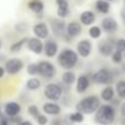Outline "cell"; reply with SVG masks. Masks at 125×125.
I'll list each match as a JSON object with an SVG mask.
<instances>
[{"mask_svg": "<svg viewBox=\"0 0 125 125\" xmlns=\"http://www.w3.org/2000/svg\"><path fill=\"white\" fill-rule=\"evenodd\" d=\"M115 119V111L109 104L100 106V108L96 111L95 114V122L101 125H111L113 124Z\"/></svg>", "mask_w": 125, "mask_h": 125, "instance_id": "obj_1", "label": "cell"}, {"mask_svg": "<svg viewBox=\"0 0 125 125\" xmlns=\"http://www.w3.org/2000/svg\"><path fill=\"white\" fill-rule=\"evenodd\" d=\"M100 98L97 96H87L78 102L77 111L84 114H92L100 108Z\"/></svg>", "mask_w": 125, "mask_h": 125, "instance_id": "obj_2", "label": "cell"}, {"mask_svg": "<svg viewBox=\"0 0 125 125\" xmlns=\"http://www.w3.org/2000/svg\"><path fill=\"white\" fill-rule=\"evenodd\" d=\"M78 62V53L72 49H64L58 55V63L62 68L71 71Z\"/></svg>", "mask_w": 125, "mask_h": 125, "instance_id": "obj_3", "label": "cell"}, {"mask_svg": "<svg viewBox=\"0 0 125 125\" xmlns=\"http://www.w3.org/2000/svg\"><path fill=\"white\" fill-rule=\"evenodd\" d=\"M44 95L50 101H57L62 97V89L57 84H49L44 90Z\"/></svg>", "mask_w": 125, "mask_h": 125, "instance_id": "obj_4", "label": "cell"}, {"mask_svg": "<svg viewBox=\"0 0 125 125\" xmlns=\"http://www.w3.org/2000/svg\"><path fill=\"white\" fill-rule=\"evenodd\" d=\"M113 74L107 68H101L94 74V82L96 84H111L113 82Z\"/></svg>", "mask_w": 125, "mask_h": 125, "instance_id": "obj_5", "label": "cell"}, {"mask_svg": "<svg viewBox=\"0 0 125 125\" xmlns=\"http://www.w3.org/2000/svg\"><path fill=\"white\" fill-rule=\"evenodd\" d=\"M38 67H39V74L44 78H53L56 75V68L51 62L40 61L38 63Z\"/></svg>", "mask_w": 125, "mask_h": 125, "instance_id": "obj_6", "label": "cell"}, {"mask_svg": "<svg viewBox=\"0 0 125 125\" xmlns=\"http://www.w3.org/2000/svg\"><path fill=\"white\" fill-rule=\"evenodd\" d=\"M23 68V62L18 58H10L5 63V71L9 74H17Z\"/></svg>", "mask_w": 125, "mask_h": 125, "instance_id": "obj_7", "label": "cell"}, {"mask_svg": "<svg viewBox=\"0 0 125 125\" xmlns=\"http://www.w3.org/2000/svg\"><path fill=\"white\" fill-rule=\"evenodd\" d=\"M51 29H52L53 34H56L58 37H63L64 34H67V26H66L64 21L61 18H53L51 21Z\"/></svg>", "mask_w": 125, "mask_h": 125, "instance_id": "obj_8", "label": "cell"}, {"mask_svg": "<svg viewBox=\"0 0 125 125\" xmlns=\"http://www.w3.org/2000/svg\"><path fill=\"white\" fill-rule=\"evenodd\" d=\"M27 47H28L29 51H32V52H34L37 55H40L44 51V44L42 42V40L39 38H31V39H28Z\"/></svg>", "mask_w": 125, "mask_h": 125, "instance_id": "obj_9", "label": "cell"}, {"mask_svg": "<svg viewBox=\"0 0 125 125\" xmlns=\"http://www.w3.org/2000/svg\"><path fill=\"white\" fill-rule=\"evenodd\" d=\"M102 29H103L106 33L112 34V33H114V32L118 29V23H117V21H115L114 18H112V17H106V18H103V21H102Z\"/></svg>", "mask_w": 125, "mask_h": 125, "instance_id": "obj_10", "label": "cell"}, {"mask_svg": "<svg viewBox=\"0 0 125 125\" xmlns=\"http://www.w3.org/2000/svg\"><path fill=\"white\" fill-rule=\"evenodd\" d=\"M77 50H78V55H80L82 57H87L90 53H91V50H92V45L91 42L86 39L80 40L77 45Z\"/></svg>", "mask_w": 125, "mask_h": 125, "instance_id": "obj_11", "label": "cell"}, {"mask_svg": "<svg viewBox=\"0 0 125 125\" xmlns=\"http://www.w3.org/2000/svg\"><path fill=\"white\" fill-rule=\"evenodd\" d=\"M33 32H34L35 37L39 38V39H46L49 37V28H47V24L44 23V22L37 23L33 27Z\"/></svg>", "mask_w": 125, "mask_h": 125, "instance_id": "obj_12", "label": "cell"}, {"mask_svg": "<svg viewBox=\"0 0 125 125\" xmlns=\"http://www.w3.org/2000/svg\"><path fill=\"white\" fill-rule=\"evenodd\" d=\"M115 45H113L109 40H103L98 44V52L104 56V57H108L111 55H113V47Z\"/></svg>", "mask_w": 125, "mask_h": 125, "instance_id": "obj_13", "label": "cell"}, {"mask_svg": "<svg viewBox=\"0 0 125 125\" xmlns=\"http://www.w3.org/2000/svg\"><path fill=\"white\" fill-rule=\"evenodd\" d=\"M44 51H45L46 57H53V56H56V53L58 51L57 42H55V40H52V39H49L47 42H45V45H44Z\"/></svg>", "mask_w": 125, "mask_h": 125, "instance_id": "obj_14", "label": "cell"}, {"mask_svg": "<svg viewBox=\"0 0 125 125\" xmlns=\"http://www.w3.org/2000/svg\"><path fill=\"white\" fill-rule=\"evenodd\" d=\"M42 109L46 114H50V115H58L61 113V107L55 103V102H46L44 103L42 106Z\"/></svg>", "mask_w": 125, "mask_h": 125, "instance_id": "obj_15", "label": "cell"}, {"mask_svg": "<svg viewBox=\"0 0 125 125\" xmlns=\"http://www.w3.org/2000/svg\"><path fill=\"white\" fill-rule=\"evenodd\" d=\"M21 112V106L17 102H9L5 106V114L7 117H15L18 115V113Z\"/></svg>", "mask_w": 125, "mask_h": 125, "instance_id": "obj_16", "label": "cell"}, {"mask_svg": "<svg viewBox=\"0 0 125 125\" xmlns=\"http://www.w3.org/2000/svg\"><path fill=\"white\" fill-rule=\"evenodd\" d=\"M82 31H83V28L78 22H71L67 26V35L71 37V38H74V37L79 35L82 33Z\"/></svg>", "mask_w": 125, "mask_h": 125, "instance_id": "obj_17", "label": "cell"}, {"mask_svg": "<svg viewBox=\"0 0 125 125\" xmlns=\"http://www.w3.org/2000/svg\"><path fill=\"white\" fill-rule=\"evenodd\" d=\"M95 20H96V17H95V13L92 11H84L80 15V22L85 26L92 24L95 22Z\"/></svg>", "mask_w": 125, "mask_h": 125, "instance_id": "obj_18", "label": "cell"}, {"mask_svg": "<svg viewBox=\"0 0 125 125\" xmlns=\"http://www.w3.org/2000/svg\"><path fill=\"white\" fill-rule=\"evenodd\" d=\"M89 78L86 77V75H80L79 78H78V80H77V91L78 92H84L87 87H89Z\"/></svg>", "mask_w": 125, "mask_h": 125, "instance_id": "obj_19", "label": "cell"}, {"mask_svg": "<svg viewBox=\"0 0 125 125\" xmlns=\"http://www.w3.org/2000/svg\"><path fill=\"white\" fill-rule=\"evenodd\" d=\"M57 5H58V7H57V16H58L60 18H64V17L68 15V12H69L68 1H67V0H66V1H61V2H58Z\"/></svg>", "mask_w": 125, "mask_h": 125, "instance_id": "obj_20", "label": "cell"}, {"mask_svg": "<svg viewBox=\"0 0 125 125\" xmlns=\"http://www.w3.org/2000/svg\"><path fill=\"white\" fill-rule=\"evenodd\" d=\"M101 98L106 102H109L114 98V89L112 86H106L101 91Z\"/></svg>", "mask_w": 125, "mask_h": 125, "instance_id": "obj_21", "label": "cell"}, {"mask_svg": "<svg viewBox=\"0 0 125 125\" xmlns=\"http://www.w3.org/2000/svg\"><path fill=\"white\" fill-rule=\"evenodd\" d=\"M28 7L32 11H34L35 13H40V12H42V10H44V4H42V1H40V0H31L28 2Z\"/></svg>", "mask_w": 125, "mask_h": 125, "instance_id": "obj_22", "label": "cell"}, {"mask_svg": "<svg viewBox=\"0 0 125 125\" xmlns=\"http://www.w3.org/2000/svg\"><path fill=\"white\" fill-rule=\"evenodd\" d=\"M109 7H111L109 1H107V0H97L96 1V9L101 13H108Z\"/></svg>", "mask_w": 125, "mask_h": 125, "instance_id": "obj_23", "label": "cell"}, {"mask_svg": "<svg viewBox=\"0 0 125 125\" xmlns=\"http://www.w3.org/2000/svg\"><path fill=\"white\" fill-rule=\"evenodd\" d=\"M62 82L64 84H67V85H72L75 82V74L73 72H71V71L64 72L63 75H62Z\"/></svg>", "mask_w": 125, "mask_h": 125, "instance_id": "obj_24", "label": "cell"}, {"mask_svg": "<svg viewBox=\"0 0 125 125\" xmlns=\"http://www.w3.org/2000/svg\"><path fill=\"white\" fill-rule=\"evenodd\" d=\"M27 42H28V38H23V39L16 42L15 44H12V45L10 46V51H11V52H18Z\"/></svg>", "mask_w": 125, "mask_h": 125, "instance_id": "obj_25", "label": "cell"}, {"mask_svg": "<svg viewBox=\"0 0 125 125\" xmlns=\"http://www.w3.org/2000/svg\"><path fill=\"white\" fill-rule=\"evenodd\" d=\"M26 85H27V89H28V90L34 91V90H38V89L40 87V80L37 79V78H31V79L27 82Z\"/></svg>", "mask_w": 125, "mask_h": 125, "instance_id": "obj_26", "label": "cell"}, {"mask_svg": "<svg viewBox=\"0 0 125 125\" xmlns=\"http://www.w3.org/2000/svg\"><path fill=\"white\" fill-rule=\"evenodd\" d=\"M69 119H71V122H73V123H82L84 120V113L82 112H74V113H71V115H69Z\"/></svg>", "mask_w": 125, "mask_h": 125, "instance_id": "obj_27", "label": "cell"}, {"mask_svg": "<svg viewBox=\"0 0 125 125\" xmlns=\"http://www.w3.org/2000/svg\"><path fill=\"white\" fill-rule=\"evenodd\" d=\"M101 33H102V31H101V28H100L98 26H94V27H91V28L89 29V34H90V37H91L92 39L100 38V37H101Z\"/></svg>", "mask_w": 125, "mask_h": 125, "instance_id": "obj_28", "label": "cell"}, {"mask_svg": "<svg viewBox=\"0 0 125 125\" xmlns=\"http://www.w3.org/2000/svg\"><path fill=\"white\" fill-rule=\"evenodd\" d=\"M117 94L120 98H125V80H120L117 84Z\"/></svg>", "mask_w": 125, "mask_h": 125, "instance_id": "obj_29", "label": "cell"}, {"mask_svg": "<svg viewBox=\"0 0 125 125\" xmlns=\"http://www.w3.org/2000/svg\"><path fill=\"white\" fill-rule=\"evenodd\" d=\"M27 72H28L29 75L39 74V67H38V63H31V64L27 67Z\"/></svg>", "mask_w": 125, "mask_h": 125, "instance_id": "obj_30", "label": "cell"}, {"mask_svg": "<svg viewBox=\"0 0 125 125\" xmlns=\"http://www.w3.org/2000/svg\"><path fill=\"white\" fill-rule=\"evenodd\" d=\"M112 60H113L114 63H120L122 60H123V52L122 51H118V50L114 51L113 55H112Z\"/></svg>", "mask_w": 125, "mask_h": 125, "instance_id": "obj_31", "label": "cell"}, {"mask_svg": "<svg viewBox=\"0 0 125 125\" xmlns=\"http://www.w3.org/2000/svg\"><path fill=\"white\" fill-rule=\"evenodd\" d=\"M28 114H29V115H32V117H34V118L37 119V118L39 117V114H40V113H39L38 107L32 104V106H29V107H28Z\"/></svg>", "mask_w": 125, "mask_h": 125, "instance_id": "obj_32", "label": "cell"}, {"mask_svg": "<svg viewBox=\"0 0 125 125\" xmlns=\"http://www.w3.org/2000/svg\"><path fill=\"white\" fill-rule=\"evenodd\" d=\"M115 47H117L118 51L124 52L125 51V39H118L117 42H115Z\"/></svg>", "mask_w": 125, "mask_h": 125, "instance_id": "obj_33", "label": "cell"}, {"mask_svg": "<svg viewBox=\"0 0 125 125\" xmlns=\"http://www.w3.org/2000/svg\"><path fill=\"white\" fill-rule=\"evenodd\" d=\"M37 122H38L39 125H46L47 124V118L42 114H39V117L37 118Z\"/></svg>", "mask_w": 125, "mask_h": 125, "instance_id": "obj_34", "label": "cell"}, {"mask_svg": "<svg viewBox=\"0 0 125 125\" xmlns=\"http://www.w3.org/2000/svg\"><path fill=\"white\" fill-rule=\"evenodd\" d=\"M10 118V123H12V124H21L23 120L18 117V115H15V117H9Z\"/></svg>", "mask_w": 125, "mask_h": 125, "instance_id": "obj_35", "label": "cell"}, {"mask_svg": "<svg viewBox=\"0 0 125 125\" xmlns=\"http://www.w3.org/2000/svg\"><path fill=\"white\" fill-rule=\"evenodd\" d=\"M10 124V122L7 120V118L5 117V115H0V125H9Z\"/></svg>", "mask_w": 125, "mask_h": 125, "instance_id": "obj_36", "label": "cell"}, {"mask_svg": "<svg viewBox=\"0 0 125 125\" xmlns=\"http://www.w3.org/2000/svg\"><path fill=\"white\" fill-rule=\"evenodd\" d=\"M51 125H62V120L58 119V118H56V119H53L51 122Z\"/></svg>", "mask_w": 125, "mask_h": 125, "instance_id": "obj_37", "label": "cell"}, {"mask_svg": "<svg viewBox=\"0 0 125 125\" xmlns=\"http://www.w3.org/2000/svg\"><path fill=\"white\" fill-rule=\"evenodd\" d=\"M5 68H2V67H0V78H2L4 75H5Z\"/></svg>", "mask_w": 125, "mask_h": 125, "instance_id": "obj_38", "label": "cell"}, {"mask_svg": "<svg viewBox=\"0 0 125 125\" xmlns=\"http://www.w3.org/2000/svg\"><path fill=\"white\" fill-rule=\"evenodd\" d=\"M18 125H33L31 122H28V120H23L21 124H18Z\"/></svg>", "mask_w": 125, "mask_h": 125, "instance_id": "obj_39", "label": "cell"}, {"mask_svg": "<svg viewBox=\"0 0 125 125\" xmlns=\"http://www.w3.org/2000/svg\"><path fill=\"white\" fill-rule=\"evenodd\" d=\"M122 115H123V117L125 118V103L123 104V106H122Z\"/></svg>", "mask_w": 125, "mask_h": 125, "instance_id": "obj_40", "label": "cell"}, {"mask_svg": "<svg viewBox=\"0 0 125 125\" xmlns=\"http://www.w3.org/2000/svg\"><path fill=\"white\" fill-rule=\"evenodd\" d=\"M122 17H123V21L125 22V10L123 11V12H122Z\"/></svg>", "mask_w": 125, "mask_h": 125, "instance_id": "obj_41", "label": "cell"}, {"mask_svg": "<svg viewBox=\"0 0 125 125\" xmlns=\"http://www.w3.org/2000/svg\"><path fill=\"white\" fill-rule=\"evenodd\" d=\"M61 1H66V0H56V2L58 4V2H61Z\"/></svg>", "mask_w": 125, "mask_h": 125, "instance_id": "obj_42", "label": "cell"}, {"mask_svg": "<svg viewBox=\"0 0 125 125\" xmlns=\"http://www.w3.org/2000/svg\"><path fill=\"white\" fill-rule=\"evenodd\" d=\"M123 71H124V72H125V64H124V66H123Z\"/></svg>", "mask_w": 125, "mask_h": 125, "instance_id": "obj_43", "label": "cell"}, {"mask_svg": "<svg viewBox=\"0 0 125 125\" xmlns=\"http://www.w3.org/2000/svg\"><path fill=\"white\" fill-rule=\"evenodd\" d=\"M107 1H109V2H111V1H115V0H107Z\"/></svg>", "mask_w": 125, "mask_h": 125, "instance_id": "obj_44", "label": "cell"}, {"mask_svg": "<svg viewBox=\"0 0 125 125\" xmlns=\"http://www.w3.org/2000/svg\"><path fill=\"white\" fill-rule=\"evenodd\" d=\"M0 47H1V42H0Z\"/></svg>", "mask_w": 125, "mask_h": 125, "instance_id": "obj_45", "label": "cell"}, {"mask_svg": "<svg viewBox=\"0 0 125 125\" xmlns=\"http://www.w3.org/2000/svg\"><path fill=\"white\" fill-rule=\"evenodd\" d=\"M0 114H1V113H0Z\"/></svg>", "mask_w": 125, "mask_h": 125, "instance_id": "obj_46", "label": "cell"}, {"mask_svg": "<svg viewBox=\"0 0 125 125\" xmlns=\"http://www.w3.org/2000/svg\"><path fill=\"white\" fill-rule=\"evenodd\" d=\"M9 125H10V124H9Z\"/></svg>", "mask_w": 125, "mask_h": 125, "instance_id": "obj_47", "label": "cell"}]
</instances>
